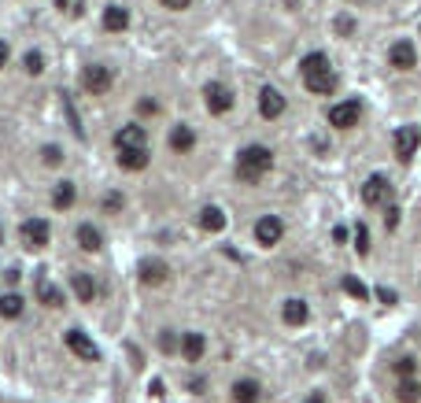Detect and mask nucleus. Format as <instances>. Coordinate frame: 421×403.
Masks as SVG:
<instances>
[{"mask_svg": "<svg viewBox=\"0 0 421 403\" xmlns=\"http://www.w3.org/2000/svg\"><path fill=\"white\" fill-rule=\"evenodd\" d=\"M270 171H273V152L266 145H248L236 152V178L244 185H259Z\"/></svg>", "mask_w": 421, "mask_h": 403, "instance_id": "1", "label": "nucleus"}, {"mask_svg": "<svg viewBox=\"0 0 421 403\" xmlns=\"http://www.w3.org/2000/svg\"><path fill=\"white\" fill-rule=\"evenodd\" d=\"M19 237H22V244H26L30 252H41V248H48L52 229H48L45 218H26V222L19 226Z\"/></svg>", "mask_w": 421, "mask_h": 403, "instance_id": "2", "label": "nucleus"}, {"mask_svg": "<svg viewBox=\"0 0 421 403\" xmlns=\"http://www.w3.org/2000/svg\"><path fill=\"white\" fill-rule=\"evenodd\" d=\"M359 115H362L359 100H340V104H333V108L325 111V119H329V126H336V129H351V126H359Z\"/></svg>", "mask_w": 421, "mask_h": 403, "instance_id": "3", "label": "nucleus"}, {"mask_svg": "<svg viewBox=\"0 0 421 403\" xmlns=\"http://www.w3.org/2000/svg\"><path fill=\"white\" fill-rule=\"evenodd\" d=\"M82 89L89 97H104L111 89V67H104V63H89L82 71Z\"/></svg>", "mask_w": 421, "mask_h": 403, "instance_id": "4", "label": "nucleus"}, {"mask_svg": "<svg viewBox=\"0 0 421 403\" xmlns=\"http://www.w3.org/2000/svg\"><path fill=\"white\" fill-rule=\"evenodd\" d=\"M204 104H207L210 115H226V111H233V93H229V85L207 82V85H204Z\"/></svg>", "mask_w": 421, "mask_h": 403, "instance_id": "5", "label": "nucleus"}, {"mask_svg": "<svg viewBox=\"0 0 421 403\" xmlns=\"http://www.w3.org/2000/svg\"><path fill=\"white\" fill-rule=\"evenodd\" d=\"M392 145H396V155L403 163H411L418 155V145H421V129L418 126H399L396 137H392Z\"/></svg>", "mask_w": 421, "mask_h": 403, "instance_id": "6", "label": "nucleus"}, {"mask_svg": "<svg viewBox=\"0 0 421 403\" xmlns=\"http://www.w3.org/2000/svg\"><path fill=\"white\" fill-rule=\"evenodd\" d=\"M285 237V222L278 215H262L259 222H255V241L262 244V248H273V244H281Z\"/></svg>", "mask_w": 421, "mask_h": 403, "instance_id": "7", "label": "nucleus"}, {"mask_svg": "<svg viewBox=\"0 0 421 403\" xmlns=\"http://www.w3.org/2000/svg\"><path fill=\"white\" fill-rule=\"evenodd\" d=\"M388 200H392L388 178H385V174H370V178H366V185H362V204L380 207V204H388Z\"/></svg>", "mask_w": 421, "mask_h": 403, "instance_id": "8", "label": "nucleus"}, {"mask_svg": "<svg viewBox=\"0 0 421 403\" xmlns=\"http://www.w3.org/2000/svg\"><path fill=\"white\" fill-rule=\"evenodd\" d=\"M388 67H396V71H414L418 67V48H414V41H396L388 48Z\"/></svg>", "mask_w": 421, "mask_h": 403, "instance_id": "9", "label": "nucleus"}, {"mask_svg": "<svg viewBox=\"0 0 421 403\" xmlns=\"http://www.w3.org/2000/svg\"><path fill=\"white\" fill-rule=\"evenodd\" d=\"M63 341H67V348H71L78 359H85V362H97V359H100V348L89 341L82 330H67V333H63Z\"/></svg>", "mask_w": 421, "mask_h": 403, "instance_id": "10", "label": "nucleus"}, {"mask_svg": "<svg viewBox=\"0 0 421 403\" xmlns=\"http://www.w3.org/2000/svg\"><path fill=\"white\" fill-rule=\"evenodd\" d=\"M259 115H262V119H281V115H285V97L273 85L259 89Z\"/></svg>", "mask_w": 421, "mask_h": 403, "instance_id": "11", "label": "nucleus"}, {"mask_svg": "<svg viewBox=\"0 0 421 403\" xmlns=\"http://www.w3.org/2000/svg\"><path fill=\"white\" fill-rule=\"evenodd\" d=\"M299 74H304V82H307V78L333 74V67H329V56H325V52H307V56L299 59Z\"/></svg>", "mask_w": 421, "mask_h": 403, "instance_id": "12", "label": "nucleus"}, {"mask_svg": "<svg viewBox=\"0 0 421 403\" xmlns=\"http://www.w3.org/2000/svg\"><path fill=\"white\" fill-rule=\"evenodd\" d=\"M181 359L185 362H200L204 352H207V337L204 333H181Z\"/></svg>", "mask_w": 421, "mask_h": 403, "instance_id": "13", "label": "nucleus"}, {"mask_svg": "<svg viewBox=\"0 0 421 403\" xmlns=\"http://www.w3.org/2000/svg\"><path fill=\"white\" fill-rule=\"evenodd\" d=\"M71 289H74V296H78V300H82V304H93L97 300V281L93 278H89L85 274V270H74V274H71Z\"/></svg>", "mask_w": 421, "mask_h": 403, "instance_id": "14", "label": "nucleus"}, {"mask_svg": "<svg viewBox=\"0 0 421 403\" xmlns=\"http://www.w3.org/2000/svg\"><path fill=\"white\" fill-rule=\"evenodd\" d=\"M281 318H285V326H304V322L311 318V307H307V300H299V296H292V300H285V307H281Z\"/></svg>", "mask_w": 421, "mask_h": 403, "instance_id": "15", "label": "nucleus"}, {"mask_svg": "<svg viewBox=\"0 0 421 403\" xmlns=\"http://www.w3.org/2000/svg\"><path fill=\"white\" fill-rule=\"evenodd\" d=\"M115 148L126 152V148H148L144 145V126H122L115 134Z\"/></svg>", "mask_w": 421, "mask_h": 403, "instance_id": "16", "label": "nucleus"}, {"mask_svg": "<svg viewBox=\"0 0 421 403\" xmlns=\"http://www.w3.org/2000/svg\"><path fill=\"white\" fill-rule=\"evenodd\" d=\"M170 148H174L178 155H189V152L196 148V134H192V126L181 122V126L170 129Z\"/></svg>", "mask_w": 421, "mask_h": 403, "instance_id": "17", "label": "nucleus"}, {"mask_svg": "<svg viewBox=\"0 0 421 403\" xmlns=\"http://www.w3.org/2000/svg\"><path fill=\"white\" fill-rule=\"evenodd\" d=\"M166 274H170V267L163 263V259H144L141 263V281L144 285H163Z\"/></svg>", "mask_w": 421, "mask_h": 403, "instance_id": "18", "label": "nucleus"}, {"mask_svg": "<svg viewBox=\"0 0 421 403\" xmlns=\"http://www.w3.org/2000/svg\"><path fill=\"white\" fill-rule=\"evenodd\" d=\"M148 163H152L148 148H126V152H118V167H122V171H144Z\"/></svg>", "mask_w": 421, "mask_h": 403, "instance_id": "19", "label": "nucleus"}, {"mask_svg": "<svg viewBox=\"0 0 421 403\" xmlns=\"http://www.w3.org/2000/svg\"><path fill=\"white\" fill-rule=\"evenodd\" d=\"M126 26H129V11H126V8H118V4H108V8H104V30L122 34Z\"/></svg>", "mask_w": 421, "mask_h": 403, "instance_id": "20", "label": "nucleus"}, {"mask_svg": "<svg viewBox=\"0 0 421 403\" xmlns=\"http://www.w3.org/2000/svg\"><path fill=\"white\" fill-rule=\"evenodd\" d=\"M233 400H236V403H262V385L252 381V378L236 381V385H233Z\"/></svg>", "mask_w": 421, "mask_h": 403, "instance_id": "21", "label": "nucleus"}, {"mask_svg": "<svg viewBox=\"0 0 421 403\" xmlns=\"http://www.w3.org/2000/svg\"><path fill=\"white\" fill-rule=\"evenodd\" d=\"M74 200H78L74 181H59L56 192H52V207H56V211H67V207H74Z\"/></svg>", "mask_w": 421, "mask_h": 403, "instance_id": "22", "label": "nucleus"}, {"mask_svg": "<svg viewBox=\"0 0 421 403\" xmlns=\"http://www.w3.org/2000/svg\"><path fill=\"white\" fill-rule=\"evenodd\" d=\"M78 244H82L85 252H100L104 248V237H100V229L93 222H82V226H78Z\"/></svg>", "mask_w": 421, "mask_h": 403, "instance_id": "23", "label": "nucleus"}, {"mask_svg": "<svg viewBox=\"0 0 421 403\" xmlns=\"http://www.w3.org/2000/svg\"><path fill=\"white\" fill-rule=\"evenodd\" d=\"M200 229H207V233H222V229H226V215H222V207H204V211H200Z\"/></svg>", "mask_w": 421, "mask_h": 403, "instance_id": "24", "label": "nucleus"}, {"mask_svg": "<svg viewBox=\"0 0 421 403\" xmlns=\"http://www.w3.org/2000/svg\"><path fill=\"white\" fill-rule=\"evenodd\" d=\"M37 300H41L45 307H59V304H63V292H59L48 278H37Z\"/></svg>", "mask_w": 421, "mask_h": 403, "instance_id": "25", "label": "nucleus"}, {"mask_svg": "<svg viewBox=\"0 0 421 403\" xmlns=\"http://www.w3.org/2000/svg\"><path fill=\"white\" fill-rule=\"evenodd\" d=\"M26 311V300L19 292H8V296H0V318H19Z\"/></svg>", "mask_w": 421, "mask_h": 403, "instance_id": "26", "label": "nucleus"}, {"mask_svg": "<svg viewBox=\"0 0 421 403\" xmlns=\"http://www.w3.org/2000/svg\"><path fill=\"white\" fill-rule=\"evenodd\" d=\"M396 400H399V403H418V400H421V385H418L414 378H411V381H399Z\"/></svg>", "mask_w": 421, "mask_h": 403, "instance_id": "27", "label": "nucleus"}, {"mask_svg": "<svg viewBox=\"0 0 421 403\" xmlns=\"http://www.w3.org/2000/svg\"><path fill=\"white\" fill-rule=\"evenodd\" d=\"M344 292L351 296V300H359V304H362V300H370V289H366L359 278H351V274L344 278Z\"/></svg>", "mask_w": 421, "mask_h": 403, "instance_id": "28", "label": "nucleus"}, {"mask_svg": "<svg viewBox=\"0 0 421 403\" xmlns=\"http://www.w3.org/2000/svg\"><path fill=\"white\" fill-rule=\"evenodd\" d=\"M392 370H396V374H399L403 381H411L414 374H418V362H414L411 355H403V359H396V362H392Z\"/></svg>", "mask_w": 421, "mask_h": 403, "instance_id": "29", "label": "nucleus"}, {"mask_svg": "<svg viewBox=\"0 0 421 403\" xmlns=\"http://www.w3.org/2000/svg\"><path fill=\"white\" fill-rule=\"evenodd\" d=\"M22 71L26 74H41L45 71V56H41V52H26V56H22Z\"/></svg>", "mask_w": 421, "mask_h": 403, "instance_id": "30", "label": "nucleus"}, {"mask_svg": "<svg viewBox=\"0 0 421 403\" xmlns=\"http://www.w3.org/2000/svg\"><path fill=\"white\" fill-rule=\"evenodd\" d=\"M355 248H359V255H370V229H366L362 222L355 226Z\"/></svg>", "mask_w": 421, "mask_h": 403, "instance_id": "31", "label": "nucleus"}, {"mask_svg": "<svg viewBox=\"0 0 421 403\" xmlns=\"http://www.w3.org/2000/svg\"><path fill=\"white\" fill-rule=\"evenodd\" d=\"M122 207H126L122 192H108V197H104V211H122Z\"/></svg>", "mask_w": 421, "mask_h": 403, "instance_id": "32", "label": "nucleus"}, {"mask_svg": "<svg viewBox=\"0 0 421 403\" xmlns=\"http://www.w3.org/2000/svg\"><path fill=\"white\" fill-rule=\"evenodd\" d=\"M41 155H45V163H48V167H59V163H63V152H59L56 145H45Z\"/></svg>", "mask_w": 421, "mask_h": 403, "instance_id": "33", "label": "nucleus"}, {"mask_svg": "<svg viewBox=\"0 0 421 403\" xmlns=\"http://www.w3.org/2000/svg\"><path fill=\"white\" fill-rule=\"evenodd\" d=\"M377 300H380V304H388V307H392V304H396V300H399V296H396V289H388V285H380V289H377Z\"/></svg>", "mask_w": 421, "mask_h": 403, "instance_id": "34", "label": "nucleus"}, {"mask_svg": "<svg viewBox=\"0 0 421 403\" xmlns=\"http://www.w3.org/2000/svg\"><path fill=\"white\" fill-rule=\"evenodd\" d=\"M159 344H163V352H174V348H178V341H174V333H170V330H163Z\"/></svg>", "mask_w": 421, "mask_h": 403, "instance_id": "35", "label": "nucleus"}, {"mask_svg": "<svg viewBox=\"0 0 421 403\" xmlns=\"http://www.w3.org/2000/svg\"><path fill=\"white\" fill-rule=\"evenodd\" d=\"M385 226H388V229H396V226H399V207H388V215H385Z\"/></svg>", "mask_w": 421, "mask_h": 403, "instance_id": "36", "label": "nucleus"}, {"mask_svg": "<svg viewBox=\"0 0 421 403\" xmlns=\"http://www.w3.org/2000/svg\"><path fill=\"white\" fill-rule=\"evenodd\" d=\"M336 30H340V34H344V37H348V34L355 30V22H351L348 15H340V19H336Z\"/></svg>", "mask_w": 421, "mask_h": 403, "instance_id": "37", "label": "nucleus"}, {"mask_svg": "<svg viewBox=\"0 0 421 403\" xmlns=\"http://www.w3.org/2000/svg\"><path fill=\"white\" fill-rule=\"evenodd\" d=\"M163 4H166L170 11H185V8L192 4V0H163Z\"/></svg>", "mask_w": 421, "mask_h": 403, "instance_id": "38", "label": "nucleus"}, {"mask_svg": "<svg viewBox=\"0 0 421 403\" xmlns=\"http://www.w3.org/2000/svg\"><path fill=\"white\" fill-rule=\"evenodd\" d=\"M8 59H11V48H8V41H0V71L8 67Z\"/></svg>", "mask_w": 421, "mask_h": 403, "instance_id": "39", "label": "nucleus"}, {"mask_svg": "<svg viewBox=\"0 0 421 403\" xmlns=\"http://www.w3.org/2000/svg\"><path fill=\"white\" fill-rule=\"evenodd\" d=\"M141 111L144 115H155V111H159V104H155V100H141Z\"/></svg>", "mask_w": 421, "mask_h": 403, "instance_id": "40", "label": "nucleus"}, {"mask_svg": "<svg viewBox=\"0 0 421 403\" xmlns=\"http://www.w3.org/2000/svg\"><path fill=\"white\" fill-rule=\"evenodd\" d=\"M304 403H325V396H322V393H311V396H307Z\"/></svg>", "mask_w": 421, "mask_h": 403, "instance_id": "41", "label": "nucleus"}, {"mask_svg": "<svg viewBox=\"0 0 421 403\" xmlns=\"http://www.w3.org/2000/svg\"><path fill=\"white\" fill-rule=\"evenodd\" d=\"M67 4H71V0H56V8H59V11H63V8H67Z\"/></svg>", "mask_w": 421, "mask_h": 403, "instance_id": "42", "label": "nucleus"}]
</instances>
